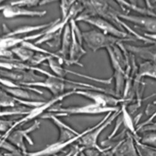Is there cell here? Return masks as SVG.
Returning <instances> with one entry per match:
<instances>
[{
	"instance_id": "f546056e",
	"label": "cell",
	"mask_w": 156,
	"mask_h": 156,
	"mask_svg": "<svg viewBox=\"0 0 156 156\" xmlns=\"http://www.w3.org/2000/svg\"><path fill=\"white\" fill-rule=\"evenodd\" d=\"M74 2L75 1H62L60 2L61 20H64L68 17L70 9Z\"/></svg>"
},
{
	"instance_id": "5b68a950",
	"label": "cell",
	"mask_w": 156,
	"mask_h": 156,
	"mask_svg": "<svg viewBox=\"0 0 156 156\" xmlns=\"http://www.w3.org/2000/svg\"><path fill=\"white\" fill-rule=\"evenodd\" d=\"M69 24L71 30V43L69 49L68 57L65 62L66 65H77L83 67V65L80 62L81 58L87 54L82 43V32L76 24L74 19H72Z\"/></svg>"
},
{
	"instance_id": "83f0119b",
	"label": "cell",
	"mask_w": 156,
	"mask_h": 156,
	"mask_svg": "<svg viewBox=\"0 0 156 156\" xmlns=\"http://www.w3.org/2000/svg\"><path fill=\"white\" fill-rule=\"evenodd\" d=\"M52 57H52L51 55H46L44 54L35 52L34 55L32 56L31 59L29 61L27 64L32 66L37 67L38 65H40L46 61L48 62V60Z\"/></svg>"
},
{
	"instance_id": "52a82bcc",
	"label": "cell",
	"mask_w": 156,
	"mask_h": 156,
	"mask_svg": "<svg viewBox=\"0 0 156 156\" xmlns=\"http://www.w3.org/2000/svg\"><path fill=\"white\" fill-rule=\"evenodd\" d=\"M40 124L41 123L39 121L35 120L34 123L27 128L13 130L7 136L2 138L7 140L17 149L21 150L24 155H25L28 151H27L24 140H27L30 145H34V141L29 136V134L39 129Z\"/></svg>"
},
{
	"instance_id": "f1b7e54d",
	"label": "cell",
	"mask_w": 156,
	"mask_h": 156,
	"mask_svg": "<svg viewBox=\"0 0 156 156\" xmlns=\"http://www.w3.org/2000/svg\"><path fill=\"white\" fill-rule=\"evenodd\" d=\"M42 1L38 0H24V1H12L9 3L10 5L18 6L24 8H30L33 7H36L38 5H42Z\"/></svg>"
},
{
	"instance_id": "1f68e13d",
	"label": "cell",
	"mask_w": 156,
	"mask_h": 156,
	"mask_svg": "<svg viewBox=\"0 0 156 156\" xmlns=\"http://www.w3.org/2000/svg\"><path fill=\"white\" fill-rule=\"evenodd\" d=\"M15 120L0 119V132H7L15 122Z\"/></svg>"
},
{
	"instance_id": "4dcf8cb0",
	"label": "cell",
	"mask_w": 156,
	"mask_h": 156,
	"mask_svg": "<svg viewBox=\"0 0 156 156\" xmlns=\"http://www.w3.org/2000/svg\"><path fill=\"white\" fill-rule=\"evenodd\" d=\"M0 149H3L7 151L8 152H12L16 151L17 149L7 140L2 138L0 137Z\"/></svg>"
},
{
	"instance_id": "7402d4cb",
	"label": "cell",
	"mask_w": 156,
	"mask_h": 156,
	"mask_svg": "<svg viewBox=\"0 0 156 156\" xmlns=\"http://www.w3.org/2000/svg\"><path fill=\"white\" fill-rule=\"evenodd\" d=\"M48 65L52 71L53 74L62 79H65V77L67 74L66 69L64 68L61 64L56 58L52 57L48 60Z\"/></svg>"
},
{
	"instance_id": "44dd1931",
	"label": "cell",
	"mask_w": 156,
	"mask_h": 156,
	"mask_svg": "<svg viewBox=\"0 0 156 156\" xmlns=\"http://www.w3.org/2000/svg\"><path fill=\"white\" fill-rule=\"evenodd\" d=\"M10 50L13 55H15L17 57L18 60H20L22 62L26 63L29 62V61L31 59V58L35 54L34 51L22 45H19L18 46L14 47Z\"/></svg>"
},
{
	"instance_id": "ac0fdd59",
	"label": "cell",
	"mask_w": 156,
	"mask_h": 156,
	"mask_svg": "<svg viewBox=\"0 0 156 156\" xmlns=\"http://www.w3.org/2000/svg\"><path fill=\"white\" fill-rule=\"evenodd\" d=\"M71 43V30L69 23L66 25L64 27L62 37V42L61 46L60 49L56 52L65 62L68 57L69 49Z\"/></svg>"
},
{
	"instance_id": "7c38bea8",
	"label": "cell",
	"mask_w": 156,
	"mask_h": 156,
	"mask_svg": "<svg viewBox=\"0 0 156 156\" xmlns=\"http://www.w3.org/2000/svg\"><path fill=\"white\" fill-rule=\"evenodd\" d=\"M108 53L111 66L113 71V79L115 80V91L114 94L116 97H119L121 94V91L123 88L124 81L127 78V70L119 63L116 58L112 48L106 49Z\"/></svg>"
},
{
	"instance_id": "e575fe53",
	"label": "cell",
	"mask_w": 156,
	"mask_h": 156,
	"mask_svg": "<svg viewBox=\"0 0 156 156\" xmlns=\"http://www.w3.org/2000/svg\"><path fill=\"white\" fill-rule=\"evenodd\" d=\"M99 156H115L112 146H110L109 148H108L104 152H101Z\"/></svg>"
},
{
	"instance_id": "8fae6325",
	"label": "cell",
	"mask_w": 156,
	"mask_h": 156,
	"mask_svg": "<svg viewBox=\"0 0 156 156\" xmlns=\"http://www.w3.org/2000/svg\"><path fill=\"white\" fill-rule=\"evenodd\" d=\"M97 124L94 126L88 127L83 132H80V133L76 137L65 141V142H60L58 141H57L55 143L50 144L48 146H46L45 147L43 148L42 149L34 151V152H27L24 156H51V155H55L59 153L62 151H63L65 148L67 147L68 146L71 145L72 143H73L75 141H77L79 139H80L83 135L87 133L88 132H90L93 129H94Z\"/></svg>"
},
{
	"instance_id": "e0dca14e",
	"label": "cell",
	"mask_w": 156,
	"mask_h": 156,
	"mask_svg": "<svg viewBox=\"0 0 156 156\" xmlns=\"http://www.w3.org/2000/svg\"><path fill=\"white\" fill-rule=\"evenodd\" d=\"M60 18L55 19L52 21L46 23L44 24H40L37 25H26L18 27L13 29H9L8 31H6L5 33L2 35L4 37H15L18 36L21 34H29L31 32L36 31H41L47 28H49L52 25L57 23L60 20Z\"/></svg>"
},
{
	"instance_id": "4fadbf2b",
	"label": "cell",
	"mask_w": 156,
	"mask_h": 156,
	"mask_svg": "<svg viewBox=\"0 0 156 156\" xmlns=\"http://www.w3.org/2000/svg\"><path fill=\"white\" fill-rule=\"evenodd\" d=\"M41 119H49L57 127L59 132L58 138L57 141L60 142H65L69 141L77 136L80 133L78 132L74 129L62 121L59 117L55 116L52 113H46L43 114L40 117Z\"/></svg>"
},
{
	"instance_id": "30bf717a",
	"label": "cell",
	"mask_w": 156,
	"mask_h": 156,
	"mask_svg": "<svg viewBox=\"0 0 156 156\" xmlns=\"http://www.w3.org/2000/svg\"><path fill=\"white\" fill-rule=\"evenodd\" d=\"M75 94L83 96L91 100L94 103L104 106L117 107L119 103H124L126 101L122 98H119L110 94L91 90H76Z\"/></svg>"
},
{
	"instance_id": "7bdbcfd3",
	"label": "cell",
	"mask_w": 156,
	"mask_h": 156,
	"mask_svg": "<svg viewBox=\"0 0 156 156\" xmlns=\"http://www.w3.org/2000/svg\"><path fill=\"white\" fill-rule=\"evenodd\" d=\"M1 36H0V38H1Z\"/></svg>"
},
{
	"instance_id": "277c9868",
	"label": "cell",
	"mask_w": 156,
	"mask_h": 156,
	"mask_svg": "<svg viewBox=\"0 0 156 156\" xmlns=\"http://www.w3.org/2000/svg\"><path fill=\"white\" fill-rule=\"evenodd\" d=\"M76 90H69L67 91L65 93L57 96H54L52 99L44 101L41 105L35 107L33 108H31L29 113L24 115L23 118L16 120L15 121L14 124L12 125V126L10 127V129L5 133H4L2 135H0L1 138H4L5 136H7L9 133H10L12 130H15V129L21 125H23L25 123L29 122L30 121L35 119L37 117H40L43 114V112L45 111H48L49 108L54 106L56 104L58 103L59 102L63 101L65 98L69 97V96H71L73 94H75Z\"/></svg>"
},
{
	"instance_id": "9a60e30c",
	"label": "cell",
	"mask_w": 156,
	"mask_h": 156,
	"mask_svg": "<svg viewBox=\"0 0 156 156\" xmlns=\"http://www.w3.org/2000/svg\"><path fill=\"white\" fill-rule=\"evenodd\" d=\"M115 156H139L133 136L127 132L126 136L112 147Z\"/></svg>"
},
{
	"instance_id": "d6a6232c",
	"label": "cell",
	"mask_w": 156,
	"mask_h": 156,
	"mask_svg": "<svg viewBox=\"0 0 156 156\" xmlns=\"http://www.w3.org/2000/svg\"><path fill=\"white\" fill-rule=\"evenodd\" d=\"M149 131L156 132V122H151L149 124L144 126L138 130V132H149Z\"/></svg>"
},
{
	"instance_id": "836d02e7",
	"label": "cell",
	"mask_w": 156,
	"mask_h": 156,
	"mask_svg": "<svg viewBox=\"0 0 156 156\" xmlns=\"http://www.w3.org/2000/svg\"><path fill=\"white\" fill-rule=\"evenodd\" d=\"M0 58H13V54L10 49H4L0 48Z\"/></svg>"
},
{
	"instance_id": "f35d334b",
	"label": "cell",
	"mask_w": 156,
	"mask_h": 156,
	"mask_svg": "<svg viewBox=\"0 0 156 156\" xmlns=\"http://www.w3.org/2000/svg\"><path fill=\"white\" fill-rule=\"evenodd\" d=\"M75 149H76V145H74L73 146V147L71 148V149L69 151V152L65 156H71L73 155V154L74 153V152L75 151Z\"/></svg>"
},
{
	"instance_id": "d590c367",
	"label": "cell",
	"mask_w": 156,
	"mask_h": 156,
	"mask_svg": "<svg viewBox=\"0 0 156 156\" xmlns=\"http://www.w3.org/2000/svg\"><path fill=\"white\" fill-rule=\"evenodd\" d=\"M4 155L5 156H24V154L20 149H17L16 151L12 152L4 153Z\"/></svg>"
},
{
	"instance_id": "5bb4252c",
	"label": "cell",
	"mask_w": 156,
	"mask_h": 156,
	"mask_svg": "<svg viewBox=\"0 0 156 156\" xmlns=\"http://www.w3.org/2000/svg\"><path fill=\"white\" fill-rule=\"evenodd\" d=\"M146 46H135L123 44L124 48L132 55L141 58L144 62H149L156 65V41Z\"/></svg>"
},
{
	"instance_id": "b9f144b4",
	"label": "cell",
	"mask_w": 156,
	"mask_h": 156,
	"mask_svg": "<svg viewBox=\"0 0 156 156\" xmlns=\"http://www.w3.org/2000/svg\"><path fill=\"white\" fill-rule=\"evenodd\" d=\"M0 156H5V155H4V154H2V153H1V152H0Z\"/></svg>"
},
{
	"instance_id": "ffe728a7",
	"label": "cell",
	"mask_w": 156,
	"mask_h": 156,
	"mask_svg": "<svg viewBox=\"0 0 156 156\" xmlns=\"http://www.w3.org/2000/svg\"><path fill=\"white\" fill-rule=\"evenodd\" d=\"M121 115L122 116V122L124 124L125 127L127 129L129 132L132 133L134 137H138L139 136L137 134L136 128L135 126L134 122L130 115V113L127 110V107L125 104H122L121 107Z\"/></svg>"
},
{
	"instance_id": "603a6c76",
	"label": "cell",
	"mask_w": 156,
	"mask_h": 156,
	"mask_svg": "<svg viewBox=\"0 0 156 156\" xmlns=\"http://www.w3.org/2000/svg\"><path fill=\"white\" fill-rule=\"evenodd\" d=\"M20 105L16 102L15 98L5 91L0 87V108H12Z\"/></svg>"
},
{
	"instance_id": "8d00e7d4",
	"label": "cell",
	"mask_w": 156,
	"mask_h": 156,
	"mask_svg": "<svg viewBox=\"0 0 156 156\" xmlns=\"http://www.w3.org/2000/svg\"><path fill=\"white\" fill-rule=\"evenodd\" d=\"M84 149L83 147L80 146L78 144H76V149L74 153L71 156H80V153L82 152V151Z\"/></svg>"
},
{
	"instance_id": "3957f363",
	"label": "cell",
	"mask_w": 156,
	"mask_h": 156,
	"mask_svg": "<svg viewBox=\"0 0 156 156\" xmlns=\"http://www.w3.org/2000/svg\"><path fill=\"white\" fill-rule=\"evenodd\" d=\"M121 113V111L120 108V109L117 111L107 113L105 116L98 123H97V125L94 129L85 134L80 139H79L77 141V144L84 149H96L101 152L109 148L110 146L106 147L105 148L101 147L98 144V140L101 133L108 126H110L116 118L118 117Z\"/></svg>"
},
{
	"instance_id": "74e56055",
	"label": "cell",
	"mask_w": 156,
	"mask_h": 156,
	"mask_svg": "<svg viewBox=\"0 0 156 156\" xmlns=\"http://www.w3.org/2000/svg\"><path fill=\"white\" fill-rule=\"evenodd\" d=\"M143 36H144L145 37L148 38L149 39H151L152 40L156 41V34H147V33L144 32Z\"/></svg>"
},
{
	"instance_id": "9c48e42d",
	"label": "cell",
	"mask_w": 156,
	"mask_h": 156,
	"mask_svg": "<svg viewBox=\"0 0 156 156\" xmlns=\"http://www.w3.org/2000/svg\"><path fill=\"white\" fill-rule=\"evenodd\" d=\"M116 15L120 19L134 24L135 27L142 29L145 31L144 33L156 34V16L130 15L119 10H117Z\"/></svg>"
},
{
	"instance_id": "484cf974",
	"label": "cell",
	"mask_w": 156,
	"mask_h": 156,
	"mask_svg": "<svg viewBox=\"0 0 156 156\" xmlns=\"http://www.w3.org/2000/svg\"><path fill=\"white\" fill-rule=\"evenodd\" d=\"M63 29H62L55 34H54L52 37L45 43V44L52 49H60L61 46L62 33Z\"/></svg>"
},
{
	"instance_id": "2e32d148",
	"label": "cell",
	"mask_w": 156,
	"mask_h": 156,
	"mask_svg": "<svg viewBox=\"0 0 156 156\" xmlns=\"http://www.w3.org/2000/svg\"><path fill=\"white\" fill-rule=\"evenodd\" d=\"M2 15L6 18H13L16 17H42L47 12L46 10H32L27 8L7 4L2 12Z\"/></svg>"
},
{
	"instance_id": "d4e9b609",
	"label": "cell",
	"mask_w": 156,
	"mask_h": 156,
	"mask_svg": "<svg viewBox=\"0 0 156 156\" xmlns=\"http://www.w3.org/2000/svg\"><path fill=\"white\" fill-rule=\"evenodd\" d=\"M31 108L23 106L18 105L12 108H8L7 109L0 110V117H4L6 116L12 115H26L30 111Z\"/></svg>"
},
{
	"instance_id": "60d3db41",
	"label": "cell",
	"mask_w": 156,
	"mask_h": 156,
	"mask_svg": "<svg viewBox=\"0 0 156 156\" xmlns=\"http://www.w3.org/2000/svg\"><path fill=\"white\" fill-rule=\"evenodd\" d=\"M7 4H0V12H2L3 10L6 7Z\"/></svg>"
},
{
	"instance_id": "7a4b0ae2",
	"label": "cell",
	"mask_w": 156,
	"mask_h": 156,
	"mask_svg": "<svg viewBox=\"0 0 156 156\" xmlns=\"http://www.w3.org/2000/svg\"><path fill=\"white\" fill-rule=\"evenodd\" d=\"M120 107L104 106L96 103H90L81 106L62 107L60 104L54 105L48 110V112L52 113L58 117L68 116L71 115H99L102 113H108L114 112L120 109Z\"/></svg>"
},
{
	"instance_id": "6da1fadb",
	"label": "cell",
	"mask_w": 156,
	"mask_h": 156,
	"mask_svg": "<svg viewBox=\"0 0 156 156\" xmlns=\"http://www.w3.org/2000/svg\"><path fill=\"white\" fill-rule=\"evenodd\" d=\"M82 38L87 47L93 52H96L101 49H106L108 48H112L121 43L137 40L135 38H119L94 29L82 32Z\"/></svg>"
},
{
	"instance_id": "8992f818",
	"label": "cell",
	"mask_w": 156,
	"mask_h": 156,
	"mask_svg": "<svg viewBox=\"0 0 156 156\" xmlns=\"http://www.w3.org/2000/svg\"><path fill=\"white\" fill-rule=\"evenodd\" d=\"M75 21H82L89 24H91L94 26L98 30H100L101 32L119 38H135L133 35L130 34H128L126 32L119 29L115 25H114L111 22L103 19L102 18L96 17V16H92V17H83L79 18H76Z\"/></svg>"
},
{
	"instance_id": "d6986e66",
	"label": "cell",
	"mask_w": 156,
	"mask_h": 156,
	"mask_svg": "<svg viewBox=\"0 0 156 156\" xmlns=\"http://www.w3.org/2000/svg\"><path fill=\"white\" fill-rule=\"evenodd\" d=\"M142 77H149L156 80V65L144 61L141 63L136 70V82Z\"/></svg>"
},
{
	"instance_id": "4316f807",
	"label": "cell",
	"mask_w": 156,
	"mask_h": 156,
	"mask_svg": "<svg viewBox=\"0 0 156 156\" xmlns=\"http://www.w3.org/2000/svg\"><path fill=\"white\" fill-rule=\"evenodd\" d=\"M141 137H140V141L146 145L156 148V132L149 131L144 132Z\"/></svg>"
},
{
	"instance_id": "cb8c5ba5",
	"label": "cell",
	"mask_w": 156,
	"mask_h": 156,
	"mask_svg": "<svg viewBox=\"0 0 156 156\" xmlns=\"http://www.w3.org/2000/svg\"><path fill=\"white\" fill-rule=\"evenodd\" d=\"M140 137H134L139 156H156V148L141 143L139 140Z\"/></svg>"
},
{
	"instance_id": "ab89813d",
	"label": "cell",
	"mask_w": 156,
	"mask_h": 156,
	"mask_svg": "<svg viewBox=\"0 0 156 156\" xmlns=\"http://www.w3.org/2000/svg\"><path fill=\"white\" fill-rule=\"evenodd\" d=\"M155 96H156V92H155V93H152V94H151V95H149V96H148L147 98H144V101H146V100H147V99H151V98H154V97H155Z\"/></svg>"
},
{
	"instance_id": "ba28073f",
	"label": "cell",
	"mask_w": 156,
	"mask_h": 156,
	"mask_svg": "<svg viewBox=\"0 0 156 156\" xmlns=\"http://www.w3.org/2000/svg\"><path fill=\"white\" fill-rule=\"evenodd\" d=\"M0 77L21 85L40 82L43 80L46 77L44 76L37 74V72L32 70H7L2 69H0Z\"/></svg>"
}]
</instances>
